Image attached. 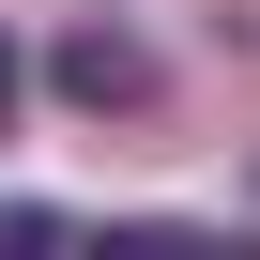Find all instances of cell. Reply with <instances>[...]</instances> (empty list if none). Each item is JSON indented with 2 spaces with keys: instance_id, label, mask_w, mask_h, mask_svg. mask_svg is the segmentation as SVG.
<instances>
[{
  "instance_id": "cell-1",
  "label": "cell",
  "mask_w": 260,
  "mask_h": 260,
  "mask_svg": "<svg viewBox=\"0 0 260 260\" xmlns=\"http://www.w3.org/2000/svg\"><path fill=\"white\" fill-rule=\"evenodd\" d=\"M46 92L107 122V107H153L169 77H153V46H138V31H107V16H92V31H61V46H46Z\"/></svg>"
},
{
  "instance_id": "cell-2",
  "label": "cell",
  "mask_w": 260,
  "mask_h": 260,
  "mask_svg": "<svg viewBox=\"0 0 260 260\" xmlns=\"http://www.w3.org/2000/svg\"><path fill=\"white\" fill-rule=\"evenodd\" d=\"M0 245H61V214L46 199H0Z\"/></svg>"
},
{
  "instance_id": "cell-3",
  "label": "cell",
  "mask_w": 260,
  "mask_h": 260,
  "mask_svg": "<svg viewBox=\"0 0 260 260\" xmlns=\"http://www.w3.org/2000/svg\"><path fill=\"white\" fill-rule=\"evenodd\" d=\"M0 107H16V46H0Z\"/></svg>"
}]
</instances>
